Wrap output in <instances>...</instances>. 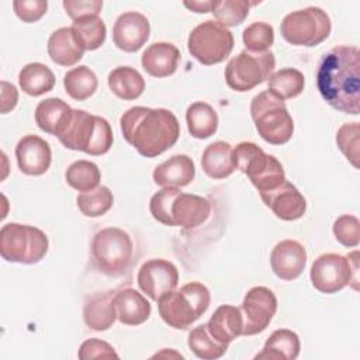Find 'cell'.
I'll use <instances>...</instances> for the list:
<instances>
[{
  "label": "cell",
  "mask_w": 360,
  "mask_h": 360,
  "mask_svg": "<svg viewBox=\"0 0 360 360\" xmlns=\"http://www.w3.org/2000/svg\"><path fill=\"white\" fill-rule=\"evenodd\" d=\"M316 87L335 110L360 112V52L353 45H338L326 52L316 70Z\"/></svg>",
  "instance_id": "1"
},
{
  "label": "cell",
  "mask_w": 360,
  "mask_h": 360,
  "mask_svg": "<svg viewBox=\"0 0 360 360\" xmlns=\"http://www.w3.org/2000/svg\"><path fill=\"white\" fill-rule=\"evenodd\" d=\"M125 141L145 158H156L172 148L180 135L176 115L166 108L131 107L120 118Z\"/></svg>",
  "instance_id": "2"
},
{
  "label": "cell",
  "mask_w": 360,
  "mask_h": 360,
  "mask_svg": "<svg viewBox=\"0 0 360 360\" xmlns=\"http://www.w3.org/2000/svg\"><path fill=\"white\" fill-rule=\"evenodd\" d=\"M56 138L65 148L93 156L104 155L112 146V129L108 121L76 108H72Z\"/></svg>",
  "instance_id": "3"
},
{
  "label": "cell",
  "mask_w": 360,
  "mask_h": 360,
  "mask_svg": "<svg viewBox=\"0 0 360 360\" xmlns=\"http://www.w3.org/2000/svg\"><path fill=\"white\" fill-rule=\"evenodd\" d=\"M160 318L174 329H187L210 307L211 295L208 288L191 281L184 284L179 291H169L158 301Z\"/></svg>",
  "instance_id": "4"
},
{
  "label": "cell",
  "mask_w": 360,
  "mask_h": 360,
  "mask_svg": "<svg viewBox=\"0 0 360 360\" xmlns=\"http://www.w3.org/2000/svg\"><path fill=\"white\" fill-rule=\"evenodd\" d=\"M250 115L256 131L267 143H287L294 132L292 117L284 100L269 90L256 94L250 103Z\"/></svg>",
  "instance_id": "5"
},
{
  "label": "cell",
  "mask_w": 360,
  "mask_h": 360,
  "mask_svg": "<svg viewBox=\"0 0 360 360\" xmlns=\"http://www.w3.org/2000/svg\"><path fill=\"white\" fill-rule=\"evenodd\" d=\"M48 238L39 228L10 222L0 231V255L6 262L34 264L48 252Z\"/></svg>",
  "instance_id": "6"
},
{
  "label": "cell",
  "mask_w": 360,
  "mask_h": 360,
  "mask_svg": "<svg viewBox=\"0 0 360 360\" xmlns=\"http://www.w3.org/2000/svg\"><path fill=\"white\" fill-rule=\"evenodd\" d=\"M233 162L245 173L259 193L278 187L284 180L283 165L253 142H240L233 148Z\"/></svg>",
  "instance_id": "7"
},
{
  "label": "cell",
  "mask_w": 360,
  "mask_h": 360,
  "mask_svg": "<svg viewBox=\"0 0 360 360\" xmlns=\"http://www.w3.org/2000/svg\"><path fill=\"white\" fill-rule=\"evenodd\" d=\"M132 253V239L121 228H104L98 231L93 238V262L96 267L107 276L122 274L131 264Z\"/></svg>",
  "instance_id": "8"
},
{
  "label": "cell",
  "mask_w": 360,
  "mask_h": 360,
  "mask_svg": "<svg viewBox=\"0 0 360 360\" xmlns=\"http://www.w3.org/2000/svg\"><path fill=\"white\" fill-rule=\"evenodd\" d=\"M330 28L326 11L314 6L288 13L280 24L283 38L298 46L319 45L329 37Z\"/></svg>",
  "instance_id": "9"
},
{
  "label": "cell",
  "mask_w": 360,
  "mask_h": 360,
  "mask_svg": "<svg viewBox=\"0 0 360 360\" xmlns=\"http://www.w3.org/2000/svg\"><path fill=\"white\" fill-rule=\"evenodd\" d=\"M232 32L214 20H207L194 27L187 39V48L193 58L202 65L224 62L233 49Z\"/></svg>",
  "instance_id": "10"
},
{
  "label": "cell",
  "mask_w": 360,
  "mask_h": 360,
  "mask_svg": "<svg viewBox=\"0 0 360 360\" xmlns=\"http://www.w3.org/2000/svg\"><path fill=\"white\" fill-rule=\"evenodd\" d=\"M276 66L274 53L242 51L225 68L226 84L235 91H249L266 82Z\"/></svg>",
  "instance_id": "11"
},
{
  "label": "cell",
  "mask_w": 360,
  "mask_h": 360,
  "mask_svg": "<svg viewBox=\"0 0 360 360\" xmlns=\"http://www.w3.org/2000/svg\"><path fill=\"white\" fill-rule=\"evenodd\" d=\"M357 250L345 257L338 253H323L316 257L311 267V283L323 294H333L347 284L357 283Z\"/></svg>",
  "instance_id": "12"
},
{
  "label": "cell",
  "mask_w": 360,
  "mask_h": 360,
  "mask_svg": "<svg viewBox=\"0 0 360 360\" xmlns=\"http://www.w3.org/2000/svg\"><path fill=\"white\" fill-rule=\"evenodd\" d=\"M239 309L243 318L242 335H257L271 322L277 311V298L270 288L257 285L246 292Z\"/></svg>",
  "instance_id": "13"
},
{
  "label": "cell",
  "mask_w": 360,
  "mask_h": 360,
  "mask_svg": "<svg viewBox=\"0 0 360 360\" xmlns=\"http://www.w3.org/2000/svg\"><path fill=\"white\" fill-rule=\"evenodd\" d=\"M136 280L141 291L152 301H158L177 287L179 270L166 259H149L139 267Z\"/></svg>",
  "instance_id": "14"
},
{
  "label": "cell",
  "mask_w": 360,
  "mask_h": 360,
  "mask_svg": "<svg viewBox=\"0 0 360 360\" xmlns=\"http://www.w3.org/2000/svg\"><path fill=\"white\" fill-rule=\"evenodd\" d=\"M149 20L138 11H127L118 15L112 27V41L124 52H136L149 38Z\"/></svg>",
  "instance_id": "15"
},
{
  "label": "cell",
  "mask_w": 360,
  "mask_h": 360,
  "mask_svg": "<svg viewBox=\"0 0 360 360\" xmlns=\"http://www.w3.org/2000/svg\"><path fill=\"white\" fill-rule=\"evenodd\" d=\"M266 207H269L273 214L283 221H295L301 218L307 210V201L298 188L284 180L278 187L259 193Z\"/></svg>",
  "instance_id": "16"
},
{
  "label": "cell",
  "mask_w": 360,
  "mask_h": 360,
  "mask_svg": "<svg viewBox=\"0 0 360 360\" xmlns=\"http://www.w3.org/2000/svg\"><path fill=\"white\" fill-rule=\"evenodd\" d=\"M15 159L24 174L41 176L51 166L52 152L49 143L41 136L25 135L15 146Z\"/></svg>",
  "instance_id": "17"
},
{
  "label": "cell",
  "mask_w": 360,
  "mask_h": 360,
  "mask_svg": "<svg viewBox=\"0 0 360 360\" xmlns=\"http://www.w3.org/2000/svg\"><path fill=\"white\" fill-rule=\"evenodd\" d=\"M270 264L278 278L284 281L295 280L305 269L307 250L298 240L284 239L273 248Z\"/></svg>",
  "instance_id": "18"
},
{
  "label": "cell",
  "mask_w": 360,
  "mask_h": 360,
  "mask_svg": "<svg viewBox=\"0 0 360 360\" xmlns=\"http://www.w3.org/2000/svg\"><path fill=\"white\" fill-rule=\"evenodd\" d=\"M211 212V204L207 198L180 193L173 202L172 217L174 226H181L184 229H193L204 224Z\"/></svg>",
  "instance_id": "19"
},
{
  "label": "cell",
  "mask_w": 360,
  "mask_h": 360,
  "mask_svg": "<svg viewBox=\"0 0 360 360\" xmlns=\"http://www.w3.org/2000/svg\"><path fill=\"white\" fill-rule=\"evenodd\" d=\"M180 59V51L170 42H153L141 58L143 70L153 77H166L176 72Z\"/></svg>",
  "instance_id": "20"
},
{
  "label": "cell",
  "mask_w": 360,
  "mask_h": 360,
  "mask_svg": "<svg viewBox=\"0 0 360 360\" xmlns=\"http://www.w3.org/2000/svg\"><path fill=\"white\" fill-rule=\"evenodd\" d=\"M195 166L187 155H173L153 170V181L160 187H184L193 181Z\"/></svg>",
  "instance_id": "21"
},
{
  "label": "cell",
  "mask_w": 360,
  "mask_h": 360,
  "mask_svg": "<svg viewBox=\"0 0 360 360\" xmlns=\"http://www.w3.org/2000/svg\"><path fill=\"white\" fill-rule=\"evenodd\" d=\"M114 305L117 318L124 325H141L150 315L149 301L141 292L129 287L114 292Z\"/></svg>",
  "instance_id": "22"
},
{
  "label": "cell",
  "mask_w": 360,
  "mask_h": 360,
  "mask_svg": "<svg viewBox=\"0 0 360 360\" xmlns=\"http://www.w3.org/2000/svg\"><path fill=\"white\" fill-rule=\"evenodd\" d=\"M84 53L72 27H62L53 31L48 39V55L56 65L73 66Z\"/></svg>",
  "instance_id": "23"
},
{
  "label": "cell",
  "mask_w": 360,
  "mask_h": 360,
  "mask_svg": "<svg viewBox=\"0 0 360 360\" xmlns=\"http://www.w3.org/2000/svg\"><path fill=\"white\" fill-rule=\"evenodd\" d=\"M210 335L219 343L229 345L242 335L243 318L240 309L233 305H221L205 323Z\"/></svg>",
  "instance_id": "24"
},
{
  "label": "cell",
  "mask_w": 360,
  "mask_h": 360,
  "mask_svg": "<svg viewBox=\"0 0 360 360\" xmlns=\"http://www.w3.org/2000/svg\"><path fill=\"white\" fill-rule=\"evenodd\" d=\"M86 325L93 330H107L112 326L117 311L114 305V291L96 292L87 298L83 308Z\"/></svg>",
  "instance_id": "25"
},
{
  "label": "cell",
  "mask_w": 360,
  "mask_h": 360,
  "mask_svg": "<svg viewBox=\"0 0 360 360\" xmlns=\"http://www.w3.org/2000/svg\"><path fill=\"white\" fill-rule=\"evenodd\" d=\"M201 167L208 177L215 180L231 176L236 170L233 162V148L224 141L210 143L202 152Z\"/></svg>",
  "instance_id": "26"
},
{
  "label": "cell",
  "mask_w": 360,
  "mask_h": 360,
  "mask_svg": "<svg viewBox=\"0 0 360 360\" xmlns=\"http://www.w3.org/2000/svg\"><path fill=\"white\" fill-rule=\"evenodd\" d=\"M300 338L290 329H276L266 340L263 350L255 356L256 360H295L300 354Z\"/></svg>",
  "instance_id": "27"
},
{
  "label": "cell",
  "mask_w": 360,
  "mask_h": 360,
  "mask_svg": "<svg viewBox=\"0 0 360 360\" xmlns=\"http://www.w3.org/2000/svg\"><path fill=\"white\" fill-rule=\"evenodd\" d=\"M72 107L62 98L49 97L38 103L35 108V122L46 134L56 136L58 131L69 117Z\"/></svg>",
  "instance_id": "28"
},
{
  "label": "cell",
  "mask_w": 360,
  "mask_h": 360,
  "mask_svg": "<svg viewBox=\"0 0 360 360\" xmlns=\"http://www.w3.org/2000/svg\"><path fill=\"white\" fill-rule=\"evenodd\" d=\"M110 90L121 100H135L145 90L142 75L131 66H118L108 75Z\"/></svg>",
  "instance_id": "29"
},
{
  "label": "cell",
  "mask_w": 360,
  "mask_h": 360,
  "mask_svg": "<svg viewBox=\"0 0 360 360\" xmlns=\"http://www.w3.org/2000/svg\"><path fill=\"white\" fill-rule=\"evenodd\" d=\"M18 84L25 94L38 97L53 89L55 75L46 65L32 62L20 70Z\"/></svg>",
  "instance_id": "30"
},
{
  "label": "cell",
  "mask_w": 360,
  "mask_h": 360,
  "mask_svg": "<svg viewBox=\"0 0 360 360\" xmlns=\"http://www.w3.org/2000/svg\"><path fill=\"white\" fill-rule=\"evenodd\" d=\"M186 122L191 136L197 139L210 138L217 132L218 115L217 111L204 101H195L186 111Z\"/></svg>",
  "instance_id": "31"
},
{
  "label": "cell",
  "mask_w": 360,
  "mask_h": 360,
  "mask_svg": "<svg viewBox=\"0 0 360 360\" xmlns=\"http://www.w3.org/2000/svg\"><path fill=\"white\" fill-rule=\"evenodd\" d=\"M63 86L66 93L77 101H83L94 94L98 86L96 73L86 65L70 69L63 76Z\"/></svg>",
  "instance_id": "32"
},
{
  "label": "cell",
  "mask_w": 360,
  "mask_h": 360,
  "mask_svg": "<svg viewBox=\"0 0 360 360\" xmlns=\"http://www.w3.org/2000/svg\"><path fill=\"white\" fill-rule=\"evenodd\" d=\"M304 75L294 68L280 69L271 73L267 79L269 91H271L281 100H288L301 94L304 90Z\"/></svg>",
  "instance_id": "33"
},
{
  "label": "cell",
  "mask_w": 360,
  "mask_h": 360,
  "mask_svg": "<svg viewBox=\"0 0 360 360\" xmlns=\"http://www.w3.org/2000/svg\"><path fill=\"white\" fill-rule=\"evenodd\" d=\"M72 30L84 51H94L100 48L105 41V24L98 15L73 21Z\"/></svg>",
  "instance_id": "34"
},
{
  "label": "cell",
  "mask_w": 360,
  "mask_h": 360,
  "mask_svg": "<svg viewBox=\"0 0 360 360\" xmlns=\"http://www.w3.org/2000/svg\"><path fill=\"white\" fill-rule=\"evenodd\" d=\"M188 347L190 350L202 360L219 359L225 354L228 345L217 342L208 332L207 325H198L188 333Z\"/></svg>",
  "instance_id": "35"
},
{
  "label": "cell",
  "mask_w": 360,
  "mask_h": 360,
  "mask_svg": "<svg viewBox=\"0 0 360 360\" xmlns=\"http://www.w3.org/2000/svg\"><path fill=\"white\" fill-rule=\"evenodd\" d=\"M65 179H66V183L72 188L84 193V191H90V190L98 187L101 173L96 163L82 159V160L73 162L66 169Z\"/></svg>",
  "instance_id": "36"
},
{
  "label": "cell",
  "mask_w": 360,
  "mask_h": 360,
  "mask_svg": "<svg viewBox=\"0 0 360 360\" xmlns=\"http://www.w3.org/2000/svg\"><path fill=\"white\" fill-rule=\"evenodd\" d=\"M80 212L86 217H100L104 215L114 202L112 193L105 186H98L90 191H84L76 198Z\"/></svg>",
  "instance_id": "37"
},
{
  "label": "cell",
  "mask_w": 360,
  "mask_h": 360,
  "mask_svg": "<svg viewBox=\"0 0 360 360\" xmlns=\"http://www.w3.org/2000/svg\"><path fill=\"white\" fill-rule=\"evenodd\" d=\"M252 4L248 0H215L211 13L225 28L236 27L245 21Z\"/></svg>",
  "instance_id": "38"
},
{
  "label": "cell",
  "mask_w": 360,
  "mask_h": 360,
  "mask_svg": "<svg viewBox=\"0 0 360 360\" xmlns=\"http://www.w3.org/2000/svg\"><path fill=\"white\" fill-rule=\"evenodd\" d=\"M180 193L181 191L179 187H163L162 190L152 195L149 201V211L158 222L167 226H174L172 207Z\"/></svg>",
  "instance_id": "39"
},
{
  "label": "cell",
  "mask_w": 360,
  "mask_h": 360,
  "mask_svg": "<svg viewBox=\"0 0 360 360\" xmlns=\"http://www.w3.org/2000/svg\"><path fill=\"white\" fill-rule=\"evenodd\" d=\"M242 38L246 51L267 52L274 42V30L264 21H256L243 30Z\"/></svg>",
  "instance_id": "40"
},
{
  "label": "cell",
  "mask_w": 360,
  "mask_h": 360,
  "mask_svg": "<svg viewBox=\"0 0 360 360\" xmlns=\"http://www.w3.org/2000/svg\"><path fill=\"white\" fill-rule=\"evenodd\" d=\"M359 122L343 124L336 132V143L346 159L359 169Z\"/></svg>",
  "instance_id": "41"
},
{
  "label": "cell",
  "mask_w": 360,
  "mask_h": 360,
  "mask_svg": "<svg viewBox=\"0 0 360 360\" xmlns=\"http://www.w3.org/2000/svg\"><path fill=\"white\" fill-rule=\"evenodd\" d=\"M333 235L336 240L346 246L354 248L360 240V222L354 215H340L333 222Z\"/></svg>",
  "instance_id": "42"
},
{
  "label": "cell",
  "mask_w": 360,
  "mask_h": 360,
  "mask_svg": "<svg viewBox=\"0 0 360 360\" xmlns=\"http://www.w3.org/2000/svg\"><path fill=\"white\" fill-rule=\"evenodd\" d=\"M62 4L66 14L73 21L91 15H98L103 8L101 0H65Z\"/></svg>",
  "instance_id": "43"
},
{
  "label": "cell",
  "mask_w": 360,
  "mask_h": 360,
  "mask_svg": "<svg viewBox=\"0 0 360 360\" xmlns=\"http://www.w3.org/2000/svg\"><path fill=\"white\" fill-rule=\"evenodd\" d=\"M13 8L24 22H35L46 13L48 3L45 0H14Z\"/></svg>",
  "instance_id": "44"
},
{
  "label": "cell",
  "mask_w": 360,
  "mask_h": 360,
  "mask_svg": "<svg viewBox=\"0 0 360 360\" xmlns=\"http://www.w3.org/2000/svg\"><path fill=\"white\" fill-rule=\"evenodd\" d=\"M79 359L89 360V359H118L114 347L107 343L105 340L100 339H87L82 343L79 353Z\"/></svg>",
  "instance_id": "45"
},
{
  "label": "cell",
  "mask_w": 360,
  "mask_h": 360,
  "mask_svg": "<svg viewBox=\"0 0 360 360\" xmlns=\"http://www.w3.org/2000/svg\"><path fill=\"white\" fill-rule=\"evenodd\" d=\"M0 86H1V114H7L17 105L18 91L14 84L6 80H1Z\"/></svg>",
  "instance_id": "46"
},
{
  "label": "cell",
  "mask_w": 360,
  "mask_h": 360,
  "mask_svg": "<svg viewBox=\"0 0 360 360\" xmlns=\"http://www.w3.org/2000/svg\"><path fill=\"white\" fill-rule=\"evenodd\" d=\"M214 3H215V0H191V1L186 0V1H183V4L188 10L194 11V13H200V14L201 13H211L212 7H214Z\"/></svg>",
  "instance_id": "47"
}]
</instances>
